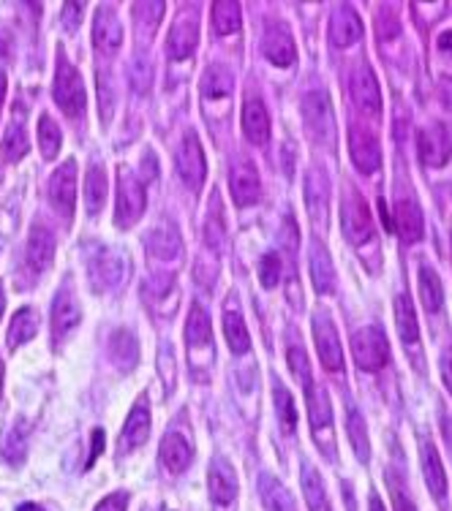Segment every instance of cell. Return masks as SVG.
Segmentation results:
<instances>
[{"label": "cell", "instance_id": "cell-18", "mask_svg": "<svg viewBox=\"0 0 452 511\" xmlns=\"http://www.w3.org/2000/svg\"><path fill=\"white\" fill-rule=\"evenodd\" d=\"M306 207H308V215L316 226H324L327 223V215H330V177L322 166H314L308 169L306 175Z\"/></svg>", "mask_w": 452, "mask_h": 511}, {"label": "cell", "instance_id": "cell-47", "mask_svg": "<svg viewBox=\"0 0 452 511\" xmlns=\"http://www.w3.org/2000/svg\"><path fill=\"white\" fill-rule=\"evenodd\" d=\"M38 144H41V155L46 161L58 158L61 144H63V134H61V126L54 123L49 115H41V120H38Z\"/></svg>", "mask_w": 452, "mask_h": 511}, {"label": "cell", "instance_id": "cell-4", "mask_svg": "<svg viewBox=\"0 0 452 511\" xmlns=\"http://www.w3.org/2000/svg\"><path fill=\"white\" fill-rule=\"evenodd\" d=\"M341 229H344V237L352 245H365L376 232L371 210H368L365 199L357 191H347L341 196Z\"/></svg>", "mask_w": 452, "mask_h": 511}, {"label": "cell", "instance_id": "cell-58", "mask_svg": "<svg viewBox=\"0 0 452 511\" xmlns=\"http://www.w3.org/2000/svg\"><path fill=\"white\" fill-rule=\"evenodd\" d=\"M439 46H441V49H452V33H444V36L439 38Z\"/></svg>", "mask_w": 452, "mask_h": 511}, {"label": "cell", "instance_id": "cell-28", "mask_svg": "<svg viewBox=\"0 0 452 511\" xmlns=\"http://www.w3.org/2000/svg\"><path fill=\"white\" fill-rule=\"evenodd\" d=\"M106 354H109L112 365H115L118 370L129 373L139 362V340L129 329H115L106 340Z\"/></svg>", "mask_w": 452, "mask_h": 511}, {"label": "cell", "instance_id": "cell-42", "mask_svg": "<svg viewBox=\"0 0 452 511\" xmlns=\"http://www.w3.org/2000/svg\"><path fill=\"white\" fill-rule=\"evenodd\" d=\"M395 326H398V334L406 340V343H417L420 324H417V313H414V305H412L409 294L395 297Z\"/></svg>", "mask_w": 452, "mask_h": 511}, {"label": "cell", "instance_id": "cell-50", "mask_svg": "<svg viewBox=\"0 0 452 511\" xmlns=\"http://www.w3.org/2000/svg\"><path fill=\"white\" fill-rule=\"evenodd\" d=\"M153 85V69H150V61L147 58H134L131 63V87L137 93H147Z\"/></svg>", "mask_w": 452, "mask_h": 511}, {"label": "cell", "instance_id": "cell-37", "mask_svg": "<svg viewBox=\"0 0 452 511\" xmlns=\"http://www.w3.org/2000/svg\"><path fill=\"white\" fill-rule=\"evenodd\" d=\"M303 495H306V503H308V511H332L330 506V495H327V487L322 482V474L311 466H303Z\"/></svg>", "mask_w": 452, "mask_h": 511}, {"label": "cell", "instance_id": "cell-63", "mask_svg": "<svg viewBox=\"0 0 452 511\" xmlns=\"http://www.w3.org/2000/svg\"><path fill=\"white\" fill-rule=\"evenodd\" d=\"M4 373H6V365L0 359V397H4Z\"/></svg>", "mask_w": 452, "mask_h": 511}, {"label": "cell", "instance_id": "cell-46", "mask_svg": "<svg viewBox=\"0 0 452 511\" xmlns=\"http://www.w3.org/2000/svg\"><path fill=\"white\" fill-rule=\"evenodd\" d=\"M163 17V4H137L134 6V22H137V38L147 44Z\"/></svg>", "mask_w": 452, "mask_h": 511}, {"label": "cell", "instance_id": "cell-43", "mask_svg": "<svg viewBox=\"0 0 452 511\" xmlns=\"http://www.w3.org/2000/svg\"><path fill=\"white\" fill-rule=\"evenodd\" d=\"M347 433H349V441L355 449V457L360 463H368L371 460V438H368L365 419L357 408H349V414H347Z\"/></svg>", "mask_w": 452, "mask_h": 511}, {"label": "cell", "instance_id": "cell-61", "mask_svg": "<svg viewBox=\"0 0 452 511\" xmlns=\"http://www.w3.org/2000/svg\"><path fill=\"white\" fill-rule=\"evenodd\" d=\"M4 310H6V292H4V283H0V318H4Z\"/></svg>", "mask_w": 452, "mask_h": 511}, {"label": "cell", "instance_id": "cell-9", "mask_svg": "<svg viewBox=\"0 0 452 511\" xmlns=\"http://www.w3.org/2000/svg\"><path fill=\"white\" fill-rule=\"evenodd\" d=\"M349 95H352L355 106L363 111V115L376 118L381 111V87H379V79H376V74H373V69L368 63H360L352 71Z\"/></svg>", "mask_w": 452, "mask_h": 511}, {"label": "cell", "instance_id": "cell-45", "mask_svg": "<svg viewBox=\"0 0 452 511\" xmlns=\"http://www.w3.org/2000/svg\"><path fill=\"white\" fill-rule=\"evenodd\" d=\"M272 394H275V414H278L280 430H284L287 435H292L295 427H297V411H295L292 391H289L284 383H275Z\"/></svg>", "mask_w": 452, "mask_h": 511}, {"label": "cell", "instance_id": "cell-49", "mask_svg": "<svg viewBox=\"0 0 452 511\" xmlns=\"http://www.w3.org/2000/svg\"><path fill=\"white\" fill-rule=\"evenodd\" d=\"M287 362H289V370L297 375V381L303 383V386H308L314 378H311V359H308V354H306V349L303 346H289V351H287Z\"/></svg>", "mask_w": 452, "mask_h": 511}, {"label": "cell", "instance_id": "cell-57", "mask_svg": "<svg viewBox=\"0 0 452 511\" xmlns=\"http://www.w3.org/2000/svg\"><path fill=\"white\" fill-rule=\"evenodd\" d=\"M90 457H88V468H93V463L98 460V454L104 451V430H93V438H90Z\"/></svg>", "mask_w": 452, "mask_h": 511}, {"label": "cell", "instance_id": "cell-40", "mask_svg": "<svg viewBox=\"0 0 452 511\" xmlns=\"http://www.w3.org/2000/svg\"><path fill=\"white\" fill-rule=\"evenodd\" d=\"M213 28L221 36L238 33L243 28L240 4H235V0H215V4H213Z\"/></svg>", "mask_w": 452, "mask_h": 511}, {"label": "cell", "instance_id": "cell-54", "mask_svg": "<svg viewBox=\"0 0 452 511\" xmlns=\"http://www.w3.org/2000/svg\"><path fill=\"white\" fill-rule=\"evenodd\" d=\"M439 370H441V381L447 386V391L452 394V346H447L441 351V362H439Z\"/></svg>", "mask_w": 452, "mask_h": 511}, {"label": "cell", "instance_id": "cell-51", "mask_svg": "<svg viewBox=\"0 0 452 511\" xmlns=\"http://www.w3.org/2000/svg\"><path fill=\"white\" fill-rule=\"evenodd\" d=\"M259 280L264 289H272L275 283L280 280V259L278 253H264L259 261Z\"/></svg>", "mask_w": 452, "mask_h": 511}, {"label": "cell", "instance_id": "cell-44", "mask_svg": "<svg viewBox=\"0 0 452 511\" xmlns=\"http://www.w3.org/2000/svg\"><path fill=\"white\" fill-rule=\"evenodd\" d=\"M28 134H25V123L22 118H14L6 128V136H4V155L9 163H17L28 155Z\"/></svg>", "mask_w": 452, "mask_h": 511}, {"label": "cell", "instance_id": "cell-29", "mask_svg": "<svg viewBox=\"0 0 452 511\" xmlns=\"http://www.w3.org/2000/svg\"><path fill=\"white\" fill-rule=\"evenodd\" d=\"M230 188H232V199L235 204L240 207H251L259 202V194H262V185H259V175L251 161H240L232 166V180H230Z\"/></svg>", "mask_w": 452, "mask_h": 511}, {"label": "cell", "instance_id": "cell-13", "mask_svg": "<svg viewBox=\"0 0 452 511\" xmlns=\"http://www.w3.org/2000/svg\"><path fill=\"white\" fill-rule=\"evenodd\" d=\"M145 302L161 316H172L178 310V283L172 272H155L145 280Z\"/></svg>", "mask_w": 452, "mask_h": 511}, {"label": "cell", "instance_id": "cell-14", "mask_svg": "<svg viewBox=\"0 0 452 511\" xmlns=\"http://www.w3.org/2000/svg\"><path fill=\"white\" fill-rule=\"evenodd\" d=\"M54 259V237L46 229L44 223H36L30 235H28V245H25V269L28 275L33 272V277L44 275L49 269Z\"/></svg>", "mask_w": 452, "mask_h": 511}, {"label": "cell", "instance_id": "cell-19", "mask_svg": "<svg viewBox=\"0 0 452 511\" xmlns=\"http://www.w3.org/2000/svg\"><path fill=\"white\" fill-rule=\"evenodd\" d=\"M147 438H150V406H147V394H142L139 400L134 403L129 419H126L118 454H121V457H126V454L137 451Z\"/></svg>", "mask_w": 452, "mask_h": 511}, {"label": "cell", "instance_id": "cell-35", "mask_svg": "<svg viewBox=\"0 0 452 511\" xmlns=\"http://www.w3.org/2000/svg\"><path fill=\"white\" fill-rule=\"evenodd\" d=\"M417 289H420V300H423L425 310H431V313L441 310V305H444V286H441V280H439V272L431 264H420Z\"/></svg>", "mask_w": 452, "mask_h": 511}, {"label": "cell", "instance_id": "cell-30", "mask_svg": "<svg viewBox=\"0 0 452 511\" xmlns=\"http://www.w3.org/2000/svg\"><path fill=\"white\" fill-rule=\"evenodd\" d=\"M420 466H423V476H425V484H428L431 495L439 503H444L447 500V474H444V463L439 457L436 446L428 438L420 446Z\"/></svg>", "mask_w": 452, "mask_h": 511}, {"label": "cell", "instance_id": "cell-10", "mask_svg": "<svg viewBox=\"0 0 452 511\" xmlns=\"http://www.w3.org/2000/svg\"><path fill=\"white\" fill-rule=\"evenodd\" d=\"M349 155L357 166V172L363 175H373L376 169L381 166V147L379 139L371 128L365 126H352L349 128Z\"/></svg>", "mask_w": 452, "mask_h": 511}, {"label": "cell", "instance_id": "cell-6", "mask_svg": "<svg viewBox=\"0 0 452 511\" xmlns=\"http://www.w3.org/2000/svg\"><path fill=\"white\" fill-rule=\"evenodd\" d=\"M175 169L178 177L188 191H199L205 185V175H207V163H205V152L199 144V136L194 131H188L183 136V142L178 144L175 152Z\"/></svg>", "mask_w": 452, "mask_h": 511}, {"label": "cell", "instance_id": "cell-21", "mask_svg": "<svg viewBox=\"0 0 452 511\" xmlns=\"http://www.w3.org/2000/svg\"><path fill=\"white\" fill-rule=\"evenodd\" d=\"M82 313H80V302L77 297L63 286L58 292V297H54L52 302V337H54V343H63V340L74 332V326L80 324Z\"/></svg>", "mask_w": 452, "mask_h": 511}, {"label": "cell", "instance_id": "cell-20", "mask_svg": "<svg viewBox=\"0 0 452 511\" xmlns=\"http://www.w3.org/2000/svg\"><path fill=\"white\" fill-rule=\"evenodd\" d=\"M417 147H420V158H423L425 166L439 169V166L449 163L452 142H449V131L441 123H433V126L423 128L420 136H417Z\"/></svg>", "mask_w": 452, "mask_h": 511}, {"label": "cell", "instance_id": "cell-34", "mask_svg": "<svg viewBox=\"0 0 452 511\" xmlns=\"http://www.w3.org/2000/svg\"><path fill=\"white\" fill-rule=\"evenodd\" d=\"M259 498H262L264 511H295L289 490L280 484L272 474L259 476Z\"/></svg>", "mask_w": 452, "mask_h": 511}, {"label": "cell", "instance_id": "cell-7", "mask_svg": "<svg viewBox=\"0 0 452 511\" xmlns=\"http://www.w3.org/2000/svg\"><path fill=\"white\" fill-rule=\"evenodd\" d=\"M145 204H147V196H145V185L139 177H134L129 169L121 175V183H118V207H115V223L121 229H131V226L142 218L145 212Z\"/></svg>", "mask_w": 452, "mask_h": 511}, {"label": "cell", "instance_id": "cell-15", "mask_svg": "<svg viewBox=\"0 0 452 511\" xmlns=\"http://www.w3.org/2000/svg\"><path fill=\"white\" fill-rule=\"evenodd\" d=\"M262 54L264 58L272 63V66H278V69H289V66H295V61H297V46H295V38H292V33L284 28V25H272V28H267L264 30V36H262Z\"/></svg>", "mask_w": 452, "mask_h": 511}, {"label": "cell", "instance_id": "cell-11", "mask_svg": "<svg viewBox=\"0 0 452 511\" xmlns=\"http://www.w3.org/2000/svg\"><path fill=\"white\" fill-rule=\"evenodd\" d=\"M88 267H90L93 286H98V289H115L126 277V259L118 251H112V248L96 251L88 259Z\"/></svg>", "mask_w": 452, "mask_h": 511}, {"label": "cell", "instance_id": "cell-2", "mask_svg": "<svg viewBox=\"0 0 452 511\" xmlns=\"http://www.w3.org/2000/svg\"><path fill=\"white\" fill-rule=\"evenodd\" d=\"M303 120H306V131L308 136L332 150L335 147V111H332V101L327 90H311L303 98Z\"/></svg>", "mask_w": 452, "mask_h": 511}, {"label": "cell", "instance_id": "cell-3", "mask_svg": "<svg viewBox=\"0 0 452 511\" xmlns=\"http://www.w3.org/2000/svg\"><path fill=\"white\" fill-rule=\"evenodd\" d=\"M352 354L360 370L376 373L389 362V343L381 326H360L352 334Z\"/></svg>", "mask_w": 452, "mask_h": 511}, {"label": "cell", "instance_id": "cell-48", "mask_svg": "<svg viewBox=\"0 0 452 511\" xmlns=\"http://www.w3.org/2000/svg\"><path fill=\"white\" fill-rule=\"evenodd\" d=\"M205 240L207 245L221 253L223 251V243H226V226H223V218H221V204H218V196H213V207L205 218Z\"/></svg>", "mask_w": 452, "mask_h": 511}, {"label": "cell", "instance_id": "cell-32", "mask_svg": "<svg viewBox=\"0 0 452 511\" xmlns=\"http://www.w3.org/2000/svg\"><path fill=\"white\" fill-rule=\"evenodd\" d=\"M186 343H188V351H210L213 346V326H210V316L207 310L197 302L191 305L188 310V321H186Z\"/></svg>", "mask_w": 452, "mask_h": 511}, {"label": "cell", "instance_id": "cell-16", "mask_svg": "<svg viewBox=\"0 0 452 511\" xmlns=\"http://www.w3.org/2000/svg\"><path fill=\"white\" fill-rule=\"evenodd\" d=\"M199 44V20L197 14H180L169 30V38H166V52L172 61H188L194 49Z\"/></svg>", "mask_w": 452, "mask_h": 511}, {"label": "cell", "instance_id": "cell-38", "mask_svg": "<svg viewBox=\"0 0 452 511\" xmlns=\"http://www.w3.org/2000/svg\"><path fill=\"white\" fill-rule=\"evenodd\" d=\"M232 87H235V79L230 71H226L223 66H210L205 71V79H202V98L205 101H226L232 93Z\"/></svg>", "mask_w": 452, "mask_h": 511}, {"label": "cell", "instance_id": "cell-55", "mask_svg": "<svg viewBox=\"0 0 452 511\" xmlns=\"http://www.w3.org/2000/svg\"><path fill=\"white\" fill-rule=\"evenodd\" d=\"M392 508L395 511H417V506L412 503V498L406 492H401V487H392Z\"/></svg>", "mask_w": 452, "mask_h": 511}, {"label": "cell", "instance_id": "cell-59", "mask_svg": "<svg viewBox=\"0 0 452 511\" xmlns=\"http://www.w3.org/2000/svg\"><path fill=\"white\" fill-rule=\"evenodd\" d=\"M368 503H371V511H384V506H381V500H379V495H376V492L371 495V500H368Z\"/></svg>", "mask_w": 452, "mask_h": 511}, {"label": "cell", "instance_id": "cell-26", "mask_svg": "<svg viewBox=\"0 0 452 511\" xmlns=\"http://www.w3.org/2000/svg\"><path fill=\"white\" fill-rule=\"evenodd\" d=\"M360 36H363V22L352 6H338L330 14V44L332 46L347 49V46L357 44Z\"/></svg>", "mask_w": 452, "mask_h": 511}, {"label": "cell", "instance_id": "cell-25", "mask_svg": "<svg viewBox=\"0 0 452 511\" xmlns=\"http://www.w3.org/2000/svg\"><path fill=\"white\" fill-rule=\"evenodd\" d=\"M145 248L153 259H161V261H172L178 259V253L183 251V240H180V232L175 223H155L147 240H145Z\"/></svg>", "mask_w": 452, "mask_h": 511}, {"label": "cell", "instance_id": "cell-1", "mask_svg": "<svg viewBox=\"0 0 452 511\" xmlns=\"http://www.w3.org/2000/svg\"><path fill=\"white\" fill-rule=\"evenodd\" d=\"M52 95H54V103L63 109V115H69L71 120L85 118V109H88L85 82H82L80 71L63 58V52H61V58H58V69H54Z\"/></svg>", "mask_w": 452, "mask_h": 511}, {"label": "cell", "instance_id": "cell-22", "mask_svg": "<svg viewBox=\"0 0 452 511\" xmlns=\"http://www.w3.org/2000/svg\"><path fill=\"white\" fill-rule=\"evenodd\" d=\"M158 460H161V466H163L169 474H172V476L183 474V471L191 466V460H194L191 441H188L183 433H166L163 441H161Z\"/></svg>", "mask_w": 452, "mask_h": 511}, {"label": "cell", "instance_id": "cell-5", "mask_svg": "<svg viewBox=\"0 0 452 511\" xmlns=\"http://www.w3.org/2000/svg\"><path fill=\"white\" fill-rule=\"evenodd\" d=\"M46 199L61 218L69 220L74 215V202H77V161L74 158L63 161L52 172L46 183Z\"/></svg>", "mask_w": 452, "mask_h": 511}, {"label": "cell", "instance_id": "cell-62", "mask_svg": "<svg viewBox=\"0 0 452 511\" xmlns=\"http://www.w3.org/2000/svg\"><path fill=\"white\" fill-rule=\"evenodd\" d=\"M17 511H41V506H36V503H22Z\"/></svg>", "mask_w": 452, "mask_h": 511}, {"label": "cell", "instance_id": "cell-52", "mask_svg": "<svg viewBox=\"0 0 452 511\" xmlns=\"http://www.w3.org/2000/svg\"><path fill=\"white\" fill-rule=\"evenodd\" d=\"M126 508H129V492H112L104 500H98L93 511H126Z\"/></svg>", "mask_w": 452, "mask_h": 511}, {"label": "cell", "instance_id": "cell-56", "mask_svg": "<svg viewBox=\"0 0 452 511\" xmlns=\"http://www.w3.org/2000/svg\"><path fill=\"white\" fill-rule=\"evenodd\" d=\"M63 9H66V12H63V22H66V28H77V25H80V17H82L85 4H66Z\"/></svg>", "mask_w": 452, "mask_h": 511}, {"label": "cell", "instance_id": "cell-24", "mask_svg": "<svg viewBox=\"0 0 452 511\" xmlns=\"http://www.w3.org/2000/svg\"><path fill=\"white\" fill-rule=\"evenodd\" d=\"M392 229L401 235L404 243H417L423 240L425 235V220H423V210L420 204L412 199V196H398V202H395V223Z\"/></svg>", "mask_w": 452, "mask_h": 511}, {"label": "cell", "instance_id": "cell-53", "mask_svg": "<svg viewBox=\"0 0 452 511\" xmlns=\"http://www.w3.org/2000/svg\"><path fill=\"white\" fill-rule=\"evenodd\" d=\"M98 95H101V118L106 123L112 118V90L106 85V74H101V79H98Z\"/></svg>", "mask_w": 452, "mask_h": 511}, {"label": "cell", "instance_id": "cell-8", "mask_svg": "<svg viewBox=\"0 0 452 511\" xmlns=\"http://www.w3.org/2000/svg\"><path fill=\"white\" fill-rule=\"evenodd\" d=\"M314 337H316V351L330 373H341L344 370V349H341V337L327 313H316L314 318Z\"/></svg>", "mask_w": 452, "mask_h": 511}, {"label": "cell", "instance_id": "cell-23", "mask_svg": "<svg viewBox=\"0 0 452 511\" xmlns=\"http://www.w3.org/2000/svg\"><path fill=\"white\" fill-rule=\"evenodd\" d=\"M207 490L210 498L221 506H230L238 498V474L223 457H215L207 468Z\"/></svg>", "mask_w": 452, "mask_h": 511}, {"label": "cell", "instance_id": "cell-17", "mask_svg": "<svg viewBox=\"0 0 452 511\" xmlns=\"http://www.w3.org/2000/svg\"><path fill=\"white\" fill-rule=\"evenodd\" d=\"M123 44V28L121 20L112 6H98L96 9V20H93V46L101 54H115Z\"/></svg>", "mask_w": 452, "mask_h": 511}, {"label": "cell", "instance_id": "cell-60", "mask_svg": "<svg viewBox=\"0 0 452 511\" xmlns=\"http://www.w3.org/2000/svg\"><path fill=\"white\" fill-rule=\"evenodd\" d=\"M4 98H6V77L0 74V109H4Z\"/></svg>", "mask_w": 452, "mask_h": 511}, {"label": "cell", "instance_id": "cell-39", "mask_svg": "<svg viewBox=\"0 0 452 511\" xmlns=\"http://www.w3.org/2000/svg\"><path fill=\"white\" fill-rule=\"evenodd\" d=\"M85 202H88V210L90 215H96L104 202H106V172L101 161H93L88 166V175H85Z\"/></svg>", "mask_w": 452, "mask_h": 511}, {"label": "cell", "instance_id": "cell-12", "mask_svg": "<svg viewBox=\"0 0 452 511\" xmlns=\"http://www.w3.org/2000/svg\"><path fill=\"white\" fill-rule=\"evenodd\" d=\"M306 403H308V419H311V433L319 438L322 443V451L330 454V446H327V433L332 427V403H330V394L322 383H308L306 386Z\"/></svg>", "mask_w": 452, "mask_h": 511}, {"label": "cell", "instance_id": "cell-27", "mask_svg": "<svg viewBox=\"0 0 452 511\" xmlns=\"http://www.w3.org/2000/svg\"><path fill=\"white\" fill-rule=\"evenodd\" d=\"M28 441H30V424L25 416H17L0 435V457L9 466H22L28 457Z\"/></svg>", "mask_w": 452, "mask_h": 511}, {"label": "cell", "instance_id": "cell-36", "mask_svg": "<svg viewBox=\"0 0 452 511\" xmlns=\"http://www.w3.org/2000/svg\"><path fill=\"white\" fill-rule=\"evenodd\" d=\"M36 329H38V313H36V308H20V310L14 313V318H12V324H9V334H6L9 349L14 351V349L25 346L28 340H33Z\"/></svg>", "mask_w": 452, "mask_h": 511}, {"label": "cell", "instance_id": "cell-31", "mask_svg": "<svg viewBox=\"0 0 452 511\" xmlns=\"http://www.w3.org/2000/svg\"><path fill=\"white\" fill-rule=\"evenodd\" d=\"M308 269H311V283H314L316 294H332V289H335V267H332V259H330L327 248L319 240L311 243Z\"/></svg>", "mask_w": 452, "mask_h": 511}, {"label": "cell", "instance_id": "cell-41", "mask_svg": "<svg viewBox=\"0 0 452 511\" xmlns=\"http://www.w3.org/2000/svg\"><path fill=\"white\" fill-rule=\"evenodd\" d=\"M223 334H226V346H230L235 354H246L251 349L248 326L238 310H223Z\"/></svg>", "mask_w": 452, "mask_h": 511}, {"label": "cell", "instance_id": "cell-33", "mask_svg": "<svg viewBox=\"0 0 452 511\" xmlns=\"http://www.w3.org/2000/svg\"><path fill=\"white\" fill-rule=\"evenodd\" d=\"M243 134L254 144H264L270 139V115L259 98H251L243 106Z\"/></svg>", "mask_w": 452, "mask_h": 511}]
</instances>
